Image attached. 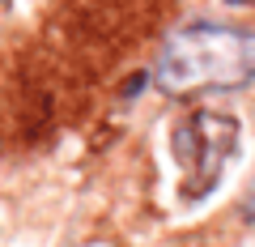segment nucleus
Masks as SVG:
<instances>
[{
  "label": "nucleus",
  "instance_id": "1",
  "mask_svg": "<svg viewBox=\"0 0 255 247\" xmlns=\"http://www.w3.org/2000/svg\"><path fill=\"white\" fill-rule=\"evenodd\" d=\"M255 81V30L221 26V21H187L153 60V85L166 98H196V94H226Z\"/></svg>",
  "mask_w": 255,
  "mask_h": 247
},
{
  "label": "nucleus",
  "instance_id": "2",
  "mask_svg": "<svg viewBox=\"0 0 255 247\" xmlns=\"http://www.w3.org/2000/svg\"><path fill=\"white\" fill-rule=\"evenodd\" d=\"M170 149H174L179 171H183L179 196L187 205H196L221 183L230 158H234V149H238V119L230 115V111L200 107V111H191V115H183L179 124H174Z\"/></svg>",
  "mask_w": 255,
  "mask_h": 247
},
{
  "label": "nucleus",
  "instance_id": "3",
  "mask_svg": "<svg viewBox=\"0 0 255 247\" xmlns=\"http://www.w3.org/2000/svg\"><path fill=\"white\" fill-rule=\"evenodd\" d=\"M243 213L255 218V179H251V188H247V196H243Z\"/></svg>",
  "mask_w": 255,
  "mask_h": 247
}]
</instances>
